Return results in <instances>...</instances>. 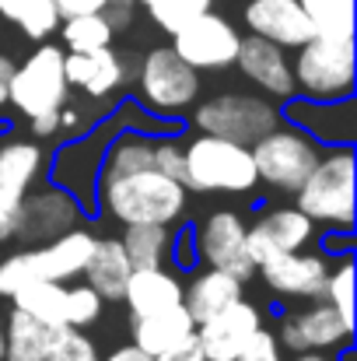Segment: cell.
Returning <instances> with one entry per match:
<instances>
[{
	"instance_id": "obj_1",
	"label": "cell",
	"mask_w": 357,
	"mask_h": 361,
	"mask_svg": "<svg viewBox=\"0 0 357 361\" xmlns=\"http://www.w3.org/2000/svg\"><path fill=\"white\" fill-rule=\"evenodd\" d=\"M95 204L119 225H179L189 204V190L154 165L130 172H99Z\"/></svg>"
},
{
	"instance_id": "obj_2",
	"label": "cell",
	"mask_w": 357,
	"mask_h": 361,
	"mask_svg": "<svg viewBox=\"0 0 357 361\" xmlns=\"http://www.w3.org/2000/svg\"><path fill=\"white\" fill-rule=\"evenodd\" d=\"M354 144H326L294 193V207L330 232H354Z\"/></svg>"
},
{
	"instance_id": "obj_3",
	"label": "cell",
	"mask_w": 357,
	"mask_h": 361,
	"mask_svg": "<svg viewBox=\"0 0 357 361\" xmlns=\"http://www.w3.org/2000/svg\"><path fill=\"white\" fill-rule=\"evenodd\" d=\"M182 186L189 193H228L249 197L259 186L252 151L245 144L196 133L189 144H182Z\"/></svg>"
},
{
	"instance_id": "obj_4",
	"label": "cell",
	"mask_w": 357,
	"mask_h": 361,
	"mask_svg": "<svg viewBox=\"0 0 357 361\" xmlns=\"http://www.w3.org/2000/svg\"><path fill=\"white\" fill-rule=\"evenodd\" d=\"M95 239H99L95 232L77 225V228L63 232L60 239L4 256L0 259V298H11L18 288L35 284V281H63V284L77 281L92 256Z\"/></svg>"
},
{
	"instance_id": "obj_5",
	"label": "cell",
	"mask_w": 357,
	"mask_h": 361,
	"mask_svg": "<svg viewBox=\"0 0 357 361\" xmlns=\"http://www.w3.org/2000/svg\"><path fill=\"white\" fill-rule=\"evenodd\" d=\"M291 74H294V92H301V99H308V102L354 99L357 88L354 39L312 35L305 46L294 49Z\"/></svg>"
},
{
	"instance_id": "obj_6",
	"label": "cell",
	"mask_w": 357,
	"mask_h": 361,
	"mask_svg": "<svg viewBox=\"0 0 357 361\" xmlns=\"http://www.w3.org/2000/svg\"><path fill=\"white\" fill-rule=\"evenodd\" d=\"M200 99V74L175 56L172 46H154L137 63V102L158 120L186 116Z\"/></svg>"
},
{
	"instance_id": "obj_7",
	"label": "cell",
	"mask_w": 357,
	"mask_h": 361,
	"mask_svg": "<svg viewBox=\"0 0 357 361\" xmlns=\"http://www.w3.org/2000/svg\"><path fill=\"white\" fill-rule=\"evenodd\" d=\"M63 46H53L49 39L39 42L21 63H14L11 85H7V106L21 113L25 120L60 113L70 99V85L63 74Z\"/></svg>"
},
{
	"instance_id": "obj_8",
	"label": "cell",
	"mask_w": 357,
	"mask_h": 361,
	"mask_svg": "<svg viewBox=\"0 0 357 361\" xmlns=\"http://www.w3.org/2000/svg\"><path fill=\"white\" fill-rule=\"evenodd\" d=\"M280 123H284V113L277 99L256 95V92H221L193 109V126L200 133L225 137L245 147H252L259 137H266Z\"/></svg>"
},
{
	"instance_id": "obj_9",
	"label": "cell",
	"mask_w": 357,
	"mask_h": 361,
	"mask_svg": "<svg viewBox=\"0 0 357 361\" xmlns=\"http://www.w3.org/2000/svg\"><path fill=\"white\" fill-rule=\"evenodd\" d=\"M249 151H252L259 183H266L277 193H291V197L298 193V186L308 179V172L322 158V144L287 120L273 126L266 137H259Z\"/></svg>"
},
{
	"instance_id": "obj_10",
	"label": "cell",
	"mask_w": 357,
	"mask_h": 361,
	"mask_svg": "<svg viewBox=\"0 0 357 361\" xmlns=\"http://www.w3.org/2000/svg\"><path fill=\"white\" fill-rule=\"evenodd\" d=\"M273 337L287 355H305V351L337 355L354 344V326H347L326 298H312V305L284 312Z\"/></svg>"
},
{
	"instance_id": "obj_11",
	"label": "cell",
	"mask_w": 357,
	"mask_h": 361,
	"mask_svg": "<svg viewBox=\"0 0 357 361\" xmlns=\"http://www.w3.org/2000/svg\"><path fill=\"white\" fill-rule=\"evenodd\" d=\"M84 218V207L77 197H70L63 186L46 183V186H32L21 197L18 207V225H14V242L21 245H42V242L60 239L63 232L77 228Z\"/></svg>"
},
{
	"instance_id": "obj_12",
	"label": "cell",
	"mask_w": 357,
	"mask_h": 361,
	"mask_svg": "<svg viewBox=\"0 0 357 361\" xmlns=\"http://www.w3.org/2000/svg\"><path fill=\"white\" fill-rule=\"evenodd\" d=\"M238 42H242V32H238L225 14H214V11H203L200 18H193L189 25H182V28L172 35L175 56L186 60L196 74L235 67Z\"/></svg>"
},
{
	"instance_id": "obj_13",
	"label": "cell",
	"mask_w": 357,
	"mask_h": 361,
	"mask_svg": "<svg viewBox=\"0 0 357 361\" xmlns=\"http://www.w3.org/2000/svg\"><path fill=\"white\" fill-rule=\"evenodd\" d=\"M193 252L203 267L225 270L242 284L256 277V263L245 249V218L238 211H211L193 232Z\"/></svg>"
},
{
	"instance_id": "obj_14",
	"label": "cell",
	"mask_w": 357,
	"mask_h": 361,
	"mask_svg": "<svg viewBox=\"0 0 357 361\" xmlns=\"http://www.w3.org/2000/svg\"><path fill=\"white\" fill-rule=\"evenodd\" d=\"M46 169V151L39 140L11 137L0 144V242L14 239L21 197L39 183Z\"/></svg>"
},
{
	"instance_id": "obj_15",
	"label": "cell",
	"mask_w": 357,
	"mask_h": 361,
	"mask_svg": "<svg viewBox=\"0 0 357 361\" xmlns=\"http://www.w3.org/2000/svg\"><path fill=\"white\" fill-rule=\"evenodd\" d=\"M333 267V252H315V249H294V252H280L270 256L256 267V277H263V284L280 295V298H322L326 277Z\"/></svg>"
},
{
	"instance_id": "obj_16",
	"label": "cell",
	"mask_w": 357,
	"mask_h": 361,
	"mask_svg": "<svg viewBox=\"0 0 357 361\" xmlns=\"http://www.w3.org/2000/svg\"><path fill=\"white\" fill-rule=\"evenodd\" d=\"M315 232H319V225L312 218H305L298 207H259L256 221L245 225V249H249L252 263L259 267L270 256L308 249L315 242Z\"/></svg>"
},
{
	"instance_id": "obj_17",
	"label": "cell",
	"mask_w": 357,
	"mask_h": 361,
	"mask_svg": "<svg viewBox=\"0 0 357 361\" xmlns=\"http://www.w3.org/2000/svg\"><path fill=\"white\" fill-rule=\"evenodd\" d=\"M109 140H113V126H99L84 140L60 147L53 161V183L63 186L70 197H77L81 207H95V183H99V169H102V154Z\"/></svg>"
},
{
	"instance_id": "obj_18",
	"label": "cell",
	"mask_w": 357,
	"mask_h": 361,
	"mask_svg": "<svg viewBox=\"0 0 357 361\" xmlns=\"http://www.w3.org/2000/svg\"><path fill=\"white\" fill-rule=\"evenodd\" d=\"M256 330H263V312L252 302L238 298L235 305L196 326V344L207 361H235L242 348L256 337Z\"/></svg>"
},
{
	"instance_id": "obj_19",
	"label": "cell",
	"mask_w": 357,
	"mask_h": 361,
	"mask_svg": "<svg viewBox=\"0 0 357 361\" xmlns=\"http://www.w3.org/2000/svg\"><path fill=\"white\" fill-rule=\"evenodd\" d=\"M235 67L242 71V78H249L270 99H294L298 95L287 49H280V46H273L259 35H242Z\"/></svg>"
},
{
	"instance_id": "obj_20",
	"label": "cell",
	"mask_w": 357,
	"mask_h": 361,
	"mask_svg": "<svg viewBox=\"0 0 357 361\" xmlns=\"http://www.w3.org/2000/svg\"><path fill=\"white\" fill-rule=\"evenodd\" d=\"M245 28H249V35H259L280 49H298L315 35V28L298 0H249Z\"/></svg>"
},
{
	"instance_id": "obj_21",
	"label": "cell",
	"mask_w": 357,
	"mask_h": 361,
	"mask_svg": "<svg viewBox=\"0 0 357 361\" xmlns=\"http://www.w3.org/2000/svg\"><path fill=\"white\" fill-rule=\"evenodd\" d=\"M284 120L301 126L308 137L319 144H354L357 133V102L340 99V102H308L294 99L284 113Z\"/></svg>"
},
{
	"instance_id": "obj_22",
	"label": "cell",
	"mask_w": 357,
	"mask_h": 361,
	"mask_svg": "<svg viewBox=\"0 0 357 361\" xmlns=\"http://www.w3.org/2000/svg\"><path fill=\"white\" fill-rule=\"evenodd\" d=\"M63 74H67L70 88L84 92L95 102H102L126 81L130 67L113 46H102V49H92V53H67L63 56Z\"/></svg>"
},
{
	"instance_id": "obj_23",
	"label": "cell",
	"mask_w": 357,
	"mask_h": 361,
	"mask_svg": "<svg viewBox=\"0 0 357 361\" xmlns=\"http://www.w3.org/2000/svg\"><path fill=\"white\" fill-rule=\"evenodd\" d=\"M130 337H133V344L144 355L161 358V355H172V351L193 344L196 341V323L186 312V305H172L165 312H151V316L130 319Z\"/></svg>"
},
{
	"instance_id": "obj_24",
	"label": "cell",
	"mask_w": 357,
	"mask_h": 361,
	"mask_svg": "<svg viewBox=\"0 0 357 361\" xmlns=\"http://www.w3.org/2000/svg\"><path fill=\"white\" fill-rule=\"evenodd\" d=\"M182 288L186 284L179 281V270H172V267H144V270L130 274L119 302H126L130 319H140V316L182 305Z\"/></svg>"
},
{
	"instance_id": "obj_25",
	"label": "cell",
	"mask_w": 357,
	"mask_h": 361,
	"mask_svg": "<svg viewBox=\"0 0 357 361\" xmlns=\"http://www.w3.org/2000/svg\"><path fill=\"white\" fill-rule=\"evenodd\" d=\"M242 281L232 277V274H225V270H200L193 281H189V288H182V305H186V312L193 316V323L200 326V323H207V319H214L218 312H225L228 305H235L238 298H242Z\"/></svg>"
},
{
	"instance_id": "obj_26",
	"label": "cell",
	"mask_w": 357,
	"mask_h": 361,
	"mask_svg": "<svg viewBox=\"0 0 357 361\" xmlns=\"http://www.w3.org/2000/svg\"><path fill=\"white\" fill-rule=\"evenodd\" d=\"M130 274H133V263H130L123 242L109 239V235L106 239H95L92 256H88L81 277H84L88 288H95L102 295V302H119L123 298V288H126Z\"/></svg>"
},
{
	"instance_id": "obj_27",
	"label": "cell",
	"mask_w": 357,
	"mask_h": 361,
	"mask_svg": "<svg viewBox=\"0 0 357 361\" xmlns=\"http://www.w3.org/2000/svg\"><path fill=\"white\" fill-rule=\"evenodd\" d=\"M60 326L42 323L21 309L4 316V361H46Z\"/></svg>"
},
{
	"instance_id": "obj_28",
	"label": "cell",
	"mask_w": 357,
	"mask_h": 361,
	"mask_svg": "<svg viewBox=\"0 0 357 361\" xmlns=\"http://www.w3.org/2000/svg\"><path fill=\"white\" fill-rule=\"evenodd\" d=\"M123 249L133 263V270H144V267H172V249H175V232L172 225H154V221H144V225H123ZM175 270V267H172Z\"/></svg>"
},
{
	"instance_id": "obj_29",
	"label": "cell",
	"mask_w": 357,
	"mask_h": 361,
	"mask_svg": "<svg viewBox=\"0 0 357 361\" xmlns=\"http://www.w3.org/2000/svg\"><path fill=\"white\" fill-rule=\"evenodd\" d=\"M0 18L32 42H46L60 28V11L53 0H0Z\"/></svg>"
},
{
	"instance_id": "obj_30",
	"label": "cell",
	"mask_w": 357,
	"mask_h": 361,
	"mask_svg": "<svg viewBox=\"0 0 357 361\" xmlns=\"http://www.w3.org/2000/svg\"><path fill=\"white\" fill-rule=\"evenodd\" d=\"M63 305H67V284L63 281H35L11 295V309H21L42 323L63 326Z\"/></svg>"
},
{
	"instance_id": "obj_31",
	"label": "cell",
	"mask_w": 357,
	"mask_h": 361,
	"mask_svg": "<svg viewBox=\"0 0 357 361\" xmlns=\"http://www.w3.org/2000/svg\"><path fill=\"white\" fill-rule=\"evenodd\" d=\"M60 42L67 53H92L102 46H113V25L106 21V14H74V18H60Z\"/></svg>"
},
{
	"instance_id": "obj_32",
	"label": "cell",
	"mask_w": 357,
	"mask_h": 361,
	"mask_svg": "<svg viewBox=\"0 0 357 361\" xmlns=\"http://www.w3.org/2000/svg\"><path fill=\"white\" fill-rule=\"evenodd\" d=\"M315 35L354 39V0H298Z\"/></svg>"
},
{
	"instance_id": "obj_33",
	"label": "cell",
	"mask_w": 357,
	"mask_h": 361,
	"mask_svg": "<svg viewBox=\"0 0 357 361\" xmlns=\"http://www.w3.org/2000/svg\"><path fill=\"white\" fill-rule=\"evenodd\" d=\"M322 298L337 309V316L347 326H354V256H351V249H344L340 256H333V267H330Z\"/></svg>"
},
{
	"instance_id": "obj_34",
	"label": "cell",
	"mask_w": 357,
	"mask_h": 361,
	"mask_svg": "<svg viewBox=\"0 0 357 361\" xmlns=\"http://www.w3.org/2000/svg\"><path fill=\"white\" fill-rule=\"evenodd\" d=\"M133 4L144 7L147 18L168 35H175L182 25H189L193 18L214 7V0H133Z\"/></svg>"
},
{
	"instance_id": "obj_35",
	"label": "cell",
	"mask_w": 357,
	"mask_h": 361,
	"mask_svg": "<svg viewBox=\"0 0 357 361\" xmlns=\"http://www.w3.org/2000/svg\"><path fill=\"white\" fill-rule=\"evenodd\" d=\"M102 295L95 288H88L84 281L77 284H67V305H63V326H74V330H84L92 323L102 319Z\"/></svg>"
},
{
	"instance_id": "obj_36",
	"label": "cell",
	"mask_w": 357,
	"mask_h": 361,
	"mask_svg": "<svg viewBox=\"0 0 357 361\" xmlns=\"http://www.w3.org/2000/svg\"><path fill=\"white\" fill-rule=\"evenodd\" d=\"M46 361H102V351H99V344L84 330L60 326V334H56Z\"/></svg>"
},
{
	"instance_id": "obj_37",
	"label": "cell",
	"mask_w": 357,
	"mask_h": 361,
	"mask_svg": "<svg viewBox=\"0 0 357 361\" xmlns=\"http://www.w3.org/2000/svg\"><path fill=\"white\" fill-rule=\"evenodd\" d=\"M154 169L182 183V140L175 137H154Z\"/></svg>"
},
{
	"instance_id": "obj_38",
	"label": "cell",
	"mask_w": 357,
	"mask_h": 361,
	"mask_svg": "<svg viewBox=\"0 0 357 361\" xmlns=\"http://www.w3.org/2000/svg\"><path fill=\"white\" fill-rule=\"evenodd\" d=\"M235 361H284V351H280L273 330H256V337L242 348Z\"/></svg>"
},
{
	"instance_id": "obj_39",
	"label": "cell",
	"mask_w": 357,
	"mask_h": 361,
	"mask_svg": "<svg viewBox=\"0 0 357 361\" xmlns=\"http://www.w3.org/2000/svg\"><path fill=\"white\" fill-rule=\"evenodd\" d=\"M60 18H74V14H102L109 7V0H53Z\"/></svg>"
},
{
	"instance_id": "obj_40",
	"label": "cell",
	"mask_w": 357,
	"mask_h": 361,
	"mask_svg": "<svg viewBox=\"0 0 357 361\" xmlns=\"http://www.w3.org/2000/svg\"><path fill=\"white\" fill-rule=\"evenodd\" d=\"M28 123H32V133H35L39 140L60 133V113H46V116H35V120H28Z\"/></svg>"
},
{
	"instance_id": "obj_41",
	"label": "cell",
	"mask_w": 357,
	"mask_h": 361,
	"mask_svg": "<svg viewBox=\"0 0 357 361\" xmlns=\"http://www.w3.org/2000/svg\"><path fill=\"white\" fill-rule=\"evenodd\" d=\"M102 361H154V358H151V355H144V351L130 341V344H119L116 351H113L109 358H102Z\"/></svg>"
},
{
	"instance_id": "obj_42",
	"label": "cell",
	"mask_w": 357,
	"mask_h": 361,
	"mask_svg": "<svg viewBox=\"0 0 357 361\" xmlns=\"http://www.w3.org/2000/svg\"><path fill=\"white\" fill-rule=\"evenodd\" d=\"M154 361H207L203 358V351H200V344L193 341V344H186V348H179V351H172V355H161V358Z\"/></svg>"
},
{
	"instance_id": "obj_43",
	"label": "cell",
	"mask_w": 357,
	"mask_h": 361,
	"mask_svg": "<svg viewBox=\"0 0 357 361\" xmlns=\"http://www.w3.org/2000/svg\"><path fill=\"white\" fill-rule=\"evenodd\" d=\"M11 74H14V60L7 53H0V109L7 106V85H11Z\"/></svg>"
},
{
	"instance_id": "obj_44",
	"label": "cell",
	"mask_w": 357,
	"mask_h": 361,
	"mask_svg": "<svg viewBox=\"0 0 357 361\" xmlns=\"http://www.w3.org/2000/svg\"><path fill=\"white\" fill-rule=\"evenodd\" d=\"M291 361H340L337 355H322V351H305V355H291Z\"/></svg>"
},
{
	"instance_id": "obj_45",
	"label": "cell",
	"mask_w": 357,
	"mask_h": 361,
	"mask_svg": "<svg viewBox=\"0 0 357 361\" xmlns=\"http://www.w3.org/2000/svg\"><path fill=\"white\" fill-rule=\"evenodd\" d=\"M0 361H4V312H0Z\"/></svg>"
}]
</instances>
